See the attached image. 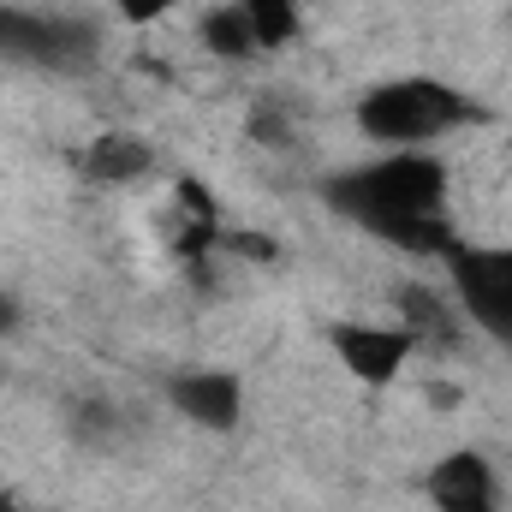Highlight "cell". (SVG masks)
<instances>
[{
    "instance_id": "obj_5",
    "label": "cell",
    "mask_w": 512,
    "mask_h": 512,
    "mask_svg": "<svg viewBox=\"0 0 512 512\" xmlns=\"http://www.w3.org/2000/svg\"><path fill=\"white\" fill-rule=\"evenodd\" d=\"M328 346H334V358H340V370L352 382L376 387V393L399 382L405 364H411V352H417V340L399 322H334Z\"/></svg>"
},
{
    "instance_id": "obj_9",
    "label": "cell",
    "mask_w": 512,
    "mask_h": 512,
    "mask_svg": "<svg viewBox=\"0 0 512 512\" xmlns=\"http://www.w3.org/2000/svg\"><path fill=\"white\" fill-rule=\"evenodd\" d=\"M78 173L90 185H137L155 173V149L137 137V131H96L84 149H78Z\"/></svg>"
},
{
    "instance_id": "obj_4",
    "label": "cell",
    "mask_w": 512,
    "mask_h": 512,
    "mask_svg": "<svg viewBox=\"0 0 512 512\" xmlns=\"http://www.w3.org/2000/svg\"><path fill=\"white\" fill-rule=\"evenodd\" d=\"M102 54V24L96 18H60V12H30L0 0V60L42 66V72H78Z\"/></svg>"
},
{
    "instance_id": "obj_16",
    "label": "cell",
    "mask_w": 512,
    "mask_h": 512,
    "mask_svg": "<svg viewBox=\"0 0 512 512\" xmlns=\"http://www.w3.org/2000/svg\"><path fill=\"white\" fill-rule=\"evenodd\" d=\"M12 322H18V310H12V298H6V292H0V334H6V328H12Z\"/></svg>"
},
{
    "instance_id": "obj_12",
    "label": "cell",
    "mask_w": 512,
    "mask_h": 512,
    "mask_svg": "<svg viewBox=\"0 0 512 512\" xmlns=\"http://www.w3.org/2000/svg\"><path fill=\"white\" fill-rule=\"evenodd\" d=\"M239 12L251 18L256 48H262V54L286 48V42L304 30V6H298V0H239Z\"/></svg>"
},
{
    "instance_id": "obj_11",
    "label": "cell",
    "mask_w": 512,
    "mask_h": 512,
    "mask_svg": "<svg viewBox=\"0 0 512 512\" xmlns=\"http://www.w3.org/2000/svg\"><path fill=\"white\" fill-rule=\"evenodd\" d=\"M197 48L209 60H221V66H245V60L262 54L251 18L239 12V0H203L197 6Z\"/></svg>"
},
{
    "instance_id": "obj_8",
    "label": "cell",
    "mask_w": 512,
    "mask_h": 512,
    "mask_svg": "<svg viewBox=\"0 0 512 512\" xmlns=\"http://www.w3.org/2000/svg\"><path fill=\"white\" fill-rule=\"evenodd\" d=\"M161 239L179 262H203L221 251V203L215 191H203L197 179H173L167 203H161Z\"/></svg>"
},
{
    "instance_id": "obj_15",
    "label": "cell",
    "mask_w": 512,
    "mask_h": 512,
    "mask_svg": "<svg viewBox=\"0 0 512 512\" xmlns=\"http://www.w3.org/2000/svg\"><path fill=\"white\" fill-rule=\"evenodd\" d=\"M256 143H268V149H286L292 143V120L280 114V108H251V126H245Z\"/></svg>"
},
{
    "instance_id": "obj_2",
    "label": "cell",
    "mask_w": 512,
    "mask_h": 512,
    "mask_svg": "<svg viewBox=\"0 0 512 512\" xmlns=\"http://www.w3.org/2000/svg\"><path fill=\"white\" fill-rule=\"evenodd\" d=\"M477 120H483V108L465 90H453L441 78H417V72L370 84L352 108V126L376 149H435L441 137L477 126Z\"/></svg>"
},
{
    "instance_id": "obj_7",
    "label": "cell",
    "mask_w": 512,
    "mask_h": 512,
    "mask_svg": "<svg viewBox=\"0 0 512 512\" xmlns=\"http://www.w3.org/2000/svg\"><path fill=\"white\" fill-rule=\"evenodd\" d=\"M423 495L435 512H501V471L477 447H453L429 465Z\"/></svg>"
},
{
    "instance_id": "obj_14",
    "label": "cell",
    "mask_w": 512,
    "mask_h": 512,
    "mask_svg": "<svg viewBox=\"0 0 512 512\" xmlns=\"http://www.w3.org/2000/svg\"><path fill=\"white\" fill-rule=\"evenodd\" d=\"M114 12H120V24H161L167 12H179V6H203V0H108Z\"/></svg>"
},
{
    "instance_id": "obj_6",
    "label": "cell",
    "mask_w": 512,
    "mask_h": 512,
    "mask_svg": "<svg viewBox=\"0 0 512 512\" xmlns=\"http://www.w3.org/2000/svg\"><path fill=\"white\" fill-rule=\"evenodd\" d=\"M161 399H167L185 423H197V429H209V435H233V429L245 423V382H239L233 370H209V364L179 370V376L161 382Z\"/></svg>"
},
{
    "instance_id": "obj_13",
    "label": "cell",
    "mask_w": 512,
    "mask_h": 512,
    "mask_svg": "<svg viewBox=\"0 0 512 512\" xmlns=\"http://www.w3.org/2000/svg\"><path fill=\"white\" fill-rule=\"evenodd\" d=\"M72 429H78V441L102 447V441H114V435H120V411H114V405H84V411L72 417Z\"/></svg>"
},
{
    "instance_id": "obj_3",
    "label": "cell",
    "mask_w": 512,
    "mask_h": 512,
    "mask_svg": "<svg viewBox=\"0 0 512 512\" xmlns=\"http://www.w3.org/2000/svg\"><path fill=\"white\" fill-rule=\"evenodd\" d=\"M441 268H447V298L465 316V328L512 352V245L459 239L441 256Z\"/></svg>"
},
{
    "instance_id": "obj_10",
    "label": "cell",
    "mask_w": 512,
    "mask_h": 512,
    "mask_svg": "<svg viewBox=\"0 0 512 512\" xmlns=\"http://www.w3.org/2000/svg\"><path fill=\"white\" fill-rule=\"evenodd\" d=\"M393 310H399V328L417 340V346H453L465 316L453 310V298L441 286H423V280H405L393 292Z\"/></svg>"
},
{
    "instance_id": "obj_1",
    "label": "cell",
    "mask_w": 512,
    "mask_h": 512,
    "mask_svg": "<svg viewBox=\"0 0 512 512\" xmlns=\"http://www.w3.org/2000/svg\"><path fill=\"white\" fill-rule=\"evenodd\" d=\"M447 197H453V179H447V161H435V149H382L376 161L340 167L334 179H322V203L334 215L423 262H441L459 245Z\"/></svg>"
}]
</instances>
